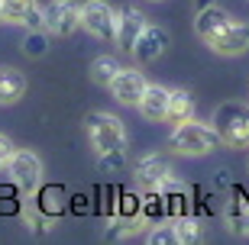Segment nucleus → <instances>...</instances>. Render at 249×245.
<instances>
[{
    "mask_svg": "<svg viewBox=\"0 0 249 245\" xmlns=\"http://www.w3.org/2000/svg\"><path fill=\"white\" fill-rule=\"evenodd\" d=\"M168 146L175 148L178 155H188V158H201V155H211L213 148H220V132L207 123H197V119H185V123H178L172 139H168Z\"/></svg>",
    "mask_w": 249,
    "mask_h": 245,
    "instance_id": "nucleus-1",
    "label": "nucleus"
},
{
    "mask_svg": "<svg viewBox=\"0 0 249 245\" xmlns=\"http://www.w3.org/2000/svg\"><path fill=\"white\" fill-rule=\"evenodd\" d=\"M211 123L220 132V142L227 148H246L249 146V107L246 103H236V100L220 103V107L213 110Z\"/></svg>",
    "mask_w": 249,
    "mask_h": 245,
    "instance_id": "nucleus-2",
    "label": "nucleus"
},
{
    "mask_svg": "<svg viewBox=\"0 0 249 245\" xmlns=\"http://www.w3.org/2000/svg\"><path fill=\"white\" fill-rule=\"evenodd\" d=\"M84 129H88L91 148L97 155L126 148V129H123V123L113 116V113H101V110L88 113V116H84Z\"/></svg>",
    "mask_w": 249,
    "mask_h": 245,
    "instance_id": "nucleus-3",
    "label": "nucleus"
},
{
    "mask_svg": "<svg viewBox=\"0 0 249 245\" xmlns=\"http://www.w3.org/2000/svg\"><path fill=\"white\" fill-rule=\"evenodd\" d=\"M117 19H120V13L107 0H88V3H81V29H88L94 39L117 42Z\"/></svg>",
    "mask_w": 249,
    "mask_h": 245,
    "instance_id": "nucleus-4",
    "label": "nucleus"
},
{
    "mask_svg": "<svg viewBox=\"0 0 249 245\" xmlns=\"http://www.w3.org/2000/svg\"><path fill=\"white\" fill-rule=\"evenodd\" d=\"M7 174L10 181L17 184L19 194H26V197H33V194H39V187H42V162H39L36 152H13V158H10L7 164Z\"/></svg>",
    "mask_w": 249,
    "mask_h": 245,
    "instance_id": "nucleus-5",
    "label": "nucleus"
},
{
    "mask_svg": "<svg viewBox=\"0 0 249 245\" xmlns=\"http://www.w3.org/2000/svg\"><path fill=\"white\" fill-rule=\"evenodd\" d=\"M46 29L55 33V36H71L74 29H81V3L74 0H52L46 10Z\"/></svg>",
    "mask_w": 249,
    "mask_h": 245,
    "instance_id": "nucleus-6",
    "label": "nucleus"
},
{
    "mask_svg": "<svg viewBox=\"0 0 249 245\" xmlns=\"http://www.w3.org/2000/svg\"><path fill=\"white\" fill-rule=\"evenodd\" d=\"M207 46L217 55H243L249 49V23H227L220 33H213L207 39Z\"/></svg>",
    "mask_w": 249,
    "mask_h": 245,
    "instance_id": "nucleus-7",
    "label": "nucleus"
},
{
    "mask_svg": "<svg viewBox=\"0 0 249 245\" xmlns=\"http://www.w3.org/2000/svg\"><path fill=\"white\" fill-rule=\"evenodd\" d=\"M110 94L120 100L123 107H139V100L146 94V78L136 68H120L117 78L110 81Z\"/></svg>",
    "mask_w": 249,
    "mask_h": 245,
    "instance_id": "nucleus-8",
    "label": "nucleus"
},
{
    "mask_svg": "<svg viewBox=\"0 0 249 245\" xmlns=\"http://www.w3.org/2000/svg\"><path fill=\"white\" fill-rule=\"evenodd\" d=\"M0 7H3V19L13 26L46 29V16H42L36 0H0Z\"/></svg>",
    "mask_w": 249,
    "mask_h": 245,
    "instance_id": "nucleus-9",
    "label": "nucleus"
},
{
    "mask_svg": "<svg viewBox=\"0 0 249 245\" xmlns=\"http://www.w3.org/2000/svg\"><path fill=\"white\" fill-rule=\"evenodd\" d=\"M165 49H168V33L162 26H149L146 23V29L139 33L136 46H133V58L139 65H149V62H156Z\"/></svg>",
    "mask_w": 249,
    "mask_h": 245,
    "instance_id": "nucleus-10",
    "label": "nucleus"
},
{
    "mask_svg": "<svg viewBox=\"0 0 249 245\" xmlns=\"http://www.w3.org/2000/svg\"><path fill=\"white\" fill-rule=\"evenodd\" d=\"M142 29H146V16L136 7H126L120 13V19H117V46H120V52L133 55V46H136Z\"/></svg>",
    "mask_w": 249,
    "mask_h": 245,
    "instance_id": "nucleus-11",
    "label": "nucleus"
},
{
    "mask_svg": "<svg viewBox=\"0 0 249 245\" xmlns=\"http://www.w3.org/2000/svg\"><path fill=\"white\" fill-rule=\"evenodd\" d=\"M223 219L233 236H249V197L243 194V187H233V197L223 207Z\"/></svg>",
    "mask_w": 249,
    "mask_h": 245,
    "instance_id": "nucleus-12",
    "label": "nucleus"
},
{
    "mask_svg": "<svg viewBox=\"0 0 249 245\" xmlns=\"http://www.w3.org/2000/svg\"><path fill=\"white\" fill-rule=\"evenodd\" d=\"M168 97H172V91H165L162 84H146V94L139 100V113L149 123H162L168 116Z\"/></svg>",
    "mask_w": 249,
    "mask_h": 245,
    "instance_id": "nucleus-13",
    "label": "nucleus"
},
{
    "mask_svg": "<svg viewBox=\"0 0 249 245\" xmlns=\"http://www.w3.org/2000/svg\"><path fill=\"white\" fill-rule=\"evenodd\" d=\"M168 174H172V168H168V162L162 155H146V158L136 162V181L142 184V187H149V191H156Z\"/></svg>",
    "mask_w": 249,
    "mask_h": 245,
    "instance_id": "nucleus-14",
    "label": "nucleus"
},
{
    "mask_svg": "<svg viewBox=\"0 0 249 245\" xmlns=\"http://www.w3.org/2000/svg\"><path fill=\"white\" fill-rule=\"evenodd\" d=\"M227 23H233V16L227 13L223 7H217V3H211V7H204L197 10V19H194V33L207 42V39L213 36V33H220Z\"/></svg>",
    "mask_w": 249,
    "mask_h": 245,
    "instance_id": "nucleus-15",
    "label": "nucleus"
},
{
    "mask_svg": "<svg viewBox=\"0 0 249 245\" xmlns=\"http://www.w3.org/2000/svg\"><path fill=\"white\" fill-rule=\"evenodd\" d=\"M23 94H26V78H23V71L10 68V65H0V107L17 103Z\"/></svg>",
    "mask_w": 249,
    "mask_h": 245,
    "instance_id": "nucleus-16",
    "label": "nucleus"
},
{
    "mask_svg": "<svg viewBox=\"0 0 249 245\" xmlns=\"http://www.w3.org/2000/svg\"><path fill=\"white\" fill-rule=\"evenodd\" d=\"M194 116V100L188 91H172V97H168V123H185V119Z\"/></svg>",
    "mask_w": 249,
    "mask_h": 245,
    "instance_id": "nucleus-17",
    "label": "nucleus"
},
{
    "mask_svg": "<svg viewBox=\"0 0 249 245\" xmlns=\"http://www.w3.org/2000/svg\"><path fill=\"white\" fill-rule=\"evenodd\" d=\"M117 71H120V62H117L113 55H101V58L91 62V81L101 84V87H110V81L117 78Z\"/></svg>",
    "mask_w": 249,
    "mask_h": 245,
    "instance_id": "nucleus-18",
    "label": "nucleus"
},
{
    "mask_svg": "<svg viewBox=\"0 0 249 245\" xmlns=\"http://www.w3.org/2000/svg\"><path fill=\"white\" fill-rule=\"evenodd\" d=\"M23 223H26L33 232H46V229L52 226V216L42 213V207H39L36 200H26V203H23Z\"/></svg>",
    "mask_w": 249,
    "mask_h": 245,
    "instance_id": "nucleus-19",
    "label": "nucleus"
},
{
    "mask_svg": "<svg viewBox=\"0 0 249 245\" xmlns=\"http://www.w3.org/2000/svg\"><path fill=\"white\" fill-rule=\"evenodd\" d=\"M36 203L42 207V213H49L52 219L65 210V200H62V191H58V187H39V200Z\"/></svg>",
    "mask_w": 249,
    "mask_h": 245,
    "instance_id": "nucleus-20",
    "label": "nucleus"
},
{
    "mask_svg": "<svg viewBox=\"0 0 249 245\" xmlns=\"http://www.w3.org/2000/svg\"><path fill=\"white\" fill-rule=\"evenodd\" d=\"M175 232H178V242H197V239H201V223H197V219L194 216H175Z\"/></svg>",
    "mask_w": 249,
    "mask_h": 245,
    "instance_id": "nucleus-21",
    "label": "nucleus"
},
{
    "mask_svg": "<svg viewBox=\"0 0 249 245\" xmlns=\"http://www.w3.org/2000/svg\"><path fill=\"white\" fill-rule=\"evenodd\" d=\"M23 52L29 55V58H42V55L49 52V39L42 29H29V36L23 39Z\"/></svg>",
    "mask_w": 249,
    "mask_h": 245,
    "instance_id": "nucleus-22",
    "label": "nucleus"
},
{
    "mask_svg": "<svg viewBox=\"0 0 249 245\" xmlns=\"http://www.w3.org/2000/svg\"><path fill=\"white\" fill-rule=\"evenodd\" d=\"M123 164H126V148H117V152L97 155V168H101V171H120Z\"/></svg>",
    "mask_w": 249,
    "mask_h": 245,
    "instance_id": "nucleus-23",
    "label": "nucleus"
},
{
    "mask_svg": "<svg viewBox=\"0 0 249 245\" xmlns=\"http://www.w3.org/2000/svg\"><path fill=\"white\" fill-rule=\"evenodd\" d=\"M149 242H152V245H172V242H178L175 219H172V223H162L159 229H152V232H149Z\"/></svg>",
    "mask_w": 249,
    "mask_h": 245,
    "instance_id": "nucleus-24",
    "label": "nucleus"
},
{
    "mask_svg": "<svg viewBox=\"0 0 249 245\" xmlns=\"http://www.w3.org/2000/svg\"><path fill=\"white\" fill-rule=\"evenodd\" d=\"M13 152H17V148H13V142L0 132V171H7V164H10V158H13Z\"/></svg>",
    "mask_w": 249,
    "mask_h": 245,
    "instance_id": "nucleus-25",
    "label": "nucleus"
},
{
    "mask_svg": "<svg viewBox=\"0 0 249 245\" xmlns=\"http://www.w3.org/2000/svg\"><path fill=\"white\" fill-rule=\"evenodd\" d=\"M230 184V171L223 168V171H217V187H227Z\"/></svg>",
    "mask_w": 249,
    "mask_h": 245,
    "instance_id": "nucleus-26",
    "label": "nucleus"
},
{
    "mask_svg": "<svg viewBox=\"0 0 249 245\" xmlns=\"http://www.w3.org/2000/svg\"><path fill=\"white\" fill-rule=\"evenodd\" d=\"M194 3H197V10H204V7H211L213 0H194Z\"/></svg>",
    "mask_w": 249,
    "mask_h": 245,
    "instance_id": "nucleus-27",
    "label": "nucleus"
},
{
    "mask_svg": "<svg viewBox=\"0 0 249 245\" xmlns=\"http://www.w3.org/2000/svg\"><path fill=\"white\" fill-rule=\"evenodd\" d=\"M0 23H3V7H0Z\"/></svg>",
    "mask_w": 249,
    "mask_h": 245,
    "instance_id": "nucleus-28",
    "label": "nucleus"
},
{
    "mask_svg": "<svg viewBox=\"0 0 249 245\" xmlns=\"http://www.w3.org/2000/svg\"><path fill=\"white\" fill-rule=\"evenodd\" d=\"M152 3H159V0H152Z\"/></svg>",
    "mask_w": 249,
    "mask_h": 245,
    "instance_id": "nucleus-29",
    "label": "nucleus"
}]
</instances>
